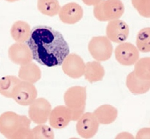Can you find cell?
<instances>
[{"instance_id":"cb8c5ba5","label":"cell","mask_w":150,"mask_h":139,"mask_svg":"<svg viewBox=\"0 0 150 139\" xmlns=\"http://www.w3.org/2000/svg\"><path fill=\"white\" fill-rule=\"evenodd\" d=\"M32 139H52L54 138V133L52 127L45 124H38L32 129Z\"/></svg>"},{"instance_id":"4316f807","label":"cell","mask_w":150,"mask_h":139,"mask_svg":"<svg viewBox=\"0 0 150 139\" xmlns=\"http://www.w3.org/2000/svg\"><path fill=\"white\" fill-rule=\"evenodd\" d=\"M82 1L85 5H88V6H92V5L95 6L96 5L98 4L102 0H82Z\"/></svg>"},{"instance_id":"ffe728a7","label":"cell","mask_w":150,"mask_h":139,"mask_svg":"<svg viewBox=\"0 0 150 139\" xmlns=\"http://www.w3.org/2000/svg\"><path fill=\"white\" fill-rule=\"evenodd\" d=\"M21 81L18 77L7 75L0 79V94L7 98H12L15 88Z\"/></svg>"},{"instance_id":"9c48e42d","label":"cell","mask_w":150,"mask_h":139,"mask_svg":"<svg viewBox=\"0 0 150 139\" xmlns=\"http://www.w3.org/2000/svg\"><path fill=\"white\" fill-rule=\"evenodd\" d=\"M115 57L120 64L125 66L134 65L140 58L139 51L134 44L123 42L119 44L115 50Z\"/></svg>"},{"instance_id":"7402d4cb","label":"cell","mask_w":150,"mask_h":139,"mask_svg":"<svg viewBox=\"0 0 150 139\" xmlns=\"http://www.w3.org/2000/svg\"><path fill=\"white\" fill-rule=\"evenodd\" d=\"M137 48L143 53H148L150 51V28L145 27L138 33L136 39Z\"/></svg>"},{"instance_id":"30bf717a","label":"cell","mask_w":150,"mask_h":139,"mask_svg":"<svg viewBox=\"0 0 150 139\" xmlns=\"http://www.w3.org/2000/svg\"><path fill=\"white\" fill-rule=\"evenodd\" d=\"M62 66L64 73L71 79H79L85 74V63L76 54H69L64 60Z\"/></svg>"},{"instance_id":"5bb4252c","label":"cell","mask_w":150,"mask_h":139,"mask_svg":"<svg viewBox=\"0 0 150 139\" xmlns=\"http://www.w3.org/2000/svg\"><path fill=\"white\" fill-rule=\"evenodd\" d=\"M58 16L63 23L74 24L81 20L83 16V9L77 3L70 2L60 7Z\"/></svg>"},{"instance_id":"7a4b0ae2","label":"cell","mask_w":150,"mask_h":139,"mask_svg":"<svg viewBox=\"0 0 150 139\" xmlns=\"http://www.w3.org/2000/svg\"><path fill=\"white\" fill-rule=\"evenodd\" d=\"M32 121L24 115L7 111L0 115V133L5 138L13 139L16 133L25 127H30Z\"/></svg>"},{"instance_id":"e0dca14e","label":"cell","mask_w":150,"mask_h":139,"mask_svg":"<svg viewBox=\"0 0 150 139\" xmlns=\"http://www.w3.org/2000/svg\"><path fill=\"white\" fill-rule=\"evenodd\" d=\"M18 78L22 81L35 84L41 78L40 68L34 63L21 65L18 71Z\"/></svg>"},{"instance_id":"44dd1931","label":"cell","mask_w":150,"mask_h":139,"mask_svg":"<svg viewBox=\"0 0 150 139\" xmlns=\"http://www.w3.org/2000/svg\"><path fill=\"white\" fill-rule=\"evenodd\" d=\"M38 9L43 15L52 17L59 13L60 5L58 0H38Z\"/></svg>"},{"instance_id":"ba28073f","label":"cell","mask_w":150,"mask_h":139,"mask_svg":"<svg viewBox=\"0 0 150 139\" xmlns=\"http://www.w3.org/2000/svg\"><path fill=\"white\" fill-rule=\"evenodd\" d=\"M100 124L93 112H85L77 120V134L83 138H91L98 132Z\"/></svg>"},{"instance_id":"603a6c76","label":"cell","mask_w":150,"mask_h":139,"mask_svg":"<svg viewBox=\"0 0 150 139\" xmlns=\"http://www.w3.org/2000/svg\"><path fill=\"white\" fill-rule=\"evenodd\" d=\"M149 60V57H145L138 60L134 63V70L133 71L139 79L144 80H150Z\"/></svg>"},{"instance_id":"2e32d148","label":"cell","mask_w":150,"mask_h":139,"mask_svg":"<svg viewBox=\"0 0 150 139\" xmlns=\"http://www.w3.org/2000/svg\"><path fill=\"white\" fill-rule=\"evenodd\" d=\"M126 86L129 90L134 95H142L148 92L150 89L149 80H144L136 76L134 71L127 75Z\"/></svg>"},{"instance_id":"277c9868","label":"cell","mask_w":150,"mask_h":139,"mask_svg":"<svg viewBox=\"0 0 150 139\" xmlns=\"http://www.w3.org/2000/svg\"><path fill=\"white\" fill-rule=\"evenodd\" d=\"M125 11L121 0H102L94 7V16L100 22L110 21L119 19Z\"/></svg>"},{"instance_id":"52a82bcc","label":"cell","mask_w":150,"mask_h":139,"mask_svg":"<svg viewBox=\"0 0 150 139\" xmlns=\"http://www.w3.org/2000/svg\"><path fill=\"white\" fill-rule=\"evenodd\" d=\"M38 97V90L34 84L21 81L13 91L12 99L21 106H29Z\"/></svg>"},{"instance_id":"3957f363","label":"cell","mask_w":150,"mask_h":139,"mask_svg":"<svg viewBox=\"0 0 150 139\" xmlns=\"http://www.w3.org/2000/svg\"><path fill=\"white\" fill-rule=\"evenodd\" d=\"M64 101L66 107L71 111L72 121H77L85 112L87 101L86 87L72 86L66 91Z\"/></svg>"},{"instance_id":"ac0fdd59","label":"cell","mask_w":150,"mask_h":139,"mask_svg":"<svg viewBox=\"0 0 150 139\" xmlns=\"http://www.w3.org/2000/svg\"><path fill=\"white\" fill-rule=\"evenodd\" d=\"M31 33V27L26 22L18 20L11 28V35L16 43L26 42Z\"/></svg>"},{"instance_id":"83f0119b","label":"cell","mask_w":150,"mask_h":139,"mask_svg":"<svg viewBox=\"0 0 150 139\" xmlns=\"http://www.w3.org/2000/svg\"><path fill=\"white\" fill-rule=\"evenodd\" d=\"M5 1H8V2L12 3V2H15V1H19V0H5Z\"/></svg>"},{"instance_id":"6da1fadb","label":"cell","mask_w":150,"mask_h":139,"mask_svg":"<svg viewBox=\"0 0 150 139\" xmlns=\"http://www.w3.org/2000/svg\"><path fill=\"white\" fill-rule=\"evenodd\" d=\"M26 44L33 60L49 67L62 65L69 54V45L62 33L47 26H37L31 29Z\"/></svg>"},{"instance_id":"4fadbf2b","label":"cell","mask_w":150,"mask_h":139,"mask_svg":"<svg viewBox=\"0 0 150 139\" xmlns=\"http://www.w3.org/2000/svg\"><path fill=\"white\" fill-rule=\"evenodd\" d=\"M8 55L10 60L19 65H24L31 63L33 60L32 52L27 44L16 43L9 47Z\"/></svg>"},{"instance_id":"8fae6325","label":"cell","mask_w":150,"mask_h":139,"mask_svg":"<svg viewBox=\"0 0 150 139\" xmlns=\"http://www.w3.org/2000/svg\"><path fill=\"white\" fill-rule=\"evenodd\" d=\"M129 35V27L123 20L116 19L110 20L106 27V35L109 40L115 43L125 41Z\"/></svg>"},{"instance_id":"d6986e66","label":"cell","mask_w":150,"mask_h":139,"mask_svg":"<svg viewBox=\"0 0 150 139\" xmlns=\"http://www.w3.org/2000/svg\"><path fill=\"white\" fill-rule=\"evenodd\" d=\"M85 78L90 83L99 82L105 75L104 67L98 62H88L85 64Z\"/></svg>"},{"instance_id":"5b68a950","label":"cell","mask_w":150,"mask_h":139,"mask_svg":"<svg viewBox=\"0 0 150 139\" xmlns=\"http://www.w3.org/2000/svg\"><path fill=\"white\" fill-rule=\"evenodd\" d=\"M88 49L94 60L104 62L112 57L113 48L112 42L107 37L97 36L91 39Z\"/></svg>"},{"instance_id":"d4e9b609","label":"cell","mask_w":150,"mask_h":139,"mask_svg":"<svg viewBox=\"0 0 150 139\" xmlns=\"http://www.w3.org/2000/svg\"><path fill=\"white\" fill-rule=\"evenodd\" d=\"M132 5L141 16L149 18V0H131Z\"/></svg>"},{"instance_id":"7c38bea8","label":"cell","mask_w":150,"mask_h":139,"mask_svg":"<svg viewBox=\"0 0 150 139\" xmlns=\"http://www.w3.org/2000/svg\"><path fill=\"white\" fill-rule=\"evenodd\" d=\"M48 121L52 128L56 129L65 128L72 121L71 111L66 105H58L51 110Z\"/></svg>"},{"instance_id":"8992f818","label":"cell","mask_w":150,"mask_h":139,"mask_svg":"<svg viewBox=\"0 0 150 139\" xmlns=\"http://www.w3.org/2000/svg\"><path fill=\"white\" fill-rule=\"evenodd\" d=\"M51 110V105L48 100L43 97L36 98L29 105V118L35 124H45L48 121Z\"/></svg>"},{"instance_id":"484cf974","label":"cell","mask_w":150,"mask_h":139,"mask_svg":"<svg viewBox=\"0 0 150 139\" xmlns=\"http://www.w3.org/2000/svg\"><path fill=\"white\" fill-rule=\"evenodd\" d=\"M137 138H149V128L140 129L137 134Z\"/></svg>"},{"instance_id":"9a60e30c","label":"cell","mask_w":150,"mask_h":139,"mask_svg":"<svg viewBox=\"0 0 150 139\" xmlns=\"http://www.w3.org/2000/svg\"><path fill=\"white\" fill-rule=\"evenodd\" d=\"M100 124L109 125L114 122L118 116V110L111 105H102L93 112Z\"/></svg>"}]
</instances>
